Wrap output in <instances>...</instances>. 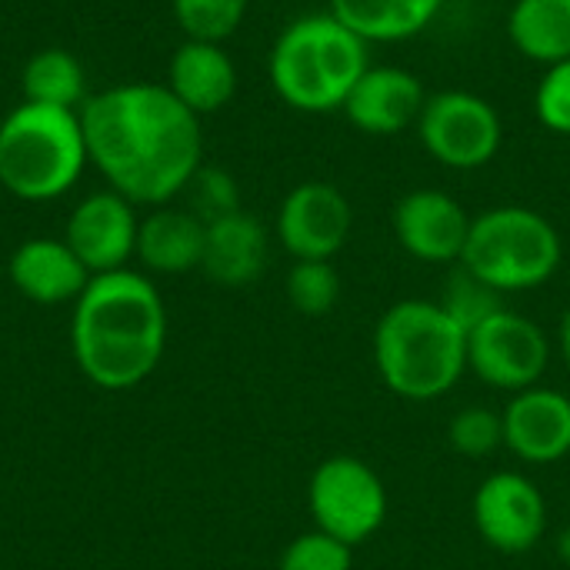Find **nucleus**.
Masks as SVG:
<instances>
[{
  "label": "nucleus",
  "instance_id": "obj_1",
  "mask_svg": "<svg viewBox=\"0 0 570 570\" xmlns=\"http://www.w3.org/2000/svg\"><path fill=\"white\" fill-rule=\"evenodd\" d=\"M80 127L90 164L137 207L170 204L204 167L200 117L167 83L107 87L83 100Z\"/></svg>",
  "mask_w": 570,
  "mask_h": 570
},
{
  "label": "nucleus",
  "instance_id": "obj_2",
  "mask_svg": "<svg viewBox=\"0 0 570 570\" xmlns=\"http://www.w3.org/2000/svg\"><path fill=\"white\" fill-rule=\"evenodd\" d=\"M167 307L157 284L130 267L94 274L73 301L70 351L80 374L110 394L140 387L164 361Z\"/></svg>",
  "mask_w": 570,
  "mask_h": 570
},
{
  "label": "nucleus",
  "instance_id": "obj_3",
  "mask_svg": "<svg viewBox=\"0 0 570 570\" xmlns=\"http://www.w3.org/2000/svg\"><path fill=\"white\" fill-rule=\"evenodd\" d=\"M371 354L391 394L428 404L451 394L468 374V331L438 301L407 297L377 317Z\"/></svg>",
  "mask_w": 570,
  "mask_h": 570
},
{
  "label": "nucleus",
  "instance_id": "obj_4",
  "mask_svg": "<svg viewBox=\"0 0 570 570\" xmlns=\"http://www.w3.org/2000/svg\"><path fill=\"white\" fill-rule=\"evenodd\" d=\"M371 67V43L331 10L294 17L274 40L267 77L274 94L297 114H337Z\"/></svg>",
  "mask_w": 570,
  "mask_h": 570
},
{
  "label": "nucleus",
  "instance_id": "obj_5",
  "mask_svg": "<svg viewBox=\"0 0 570 570\" xmlns=\"http://www.w3.org/2000/svg\"><path fill=\"white\" fill-rule=\"evenodd\" d=\"M87 157L80 110L17 104L0 120V187L27 204L73 190Z\"/></svg>",
  "mask_w": 570,
  "mask_h": 570
},
{
  "label": "nucleus",
  "instance_id": "obj_6",
  "mask_svg": "<svg viewBox=\"0 0 570 570\" xmlns=\"http://www.w3.org/2000/svg\"><path fill=\"white\" fill-rule=\"evenodd\" d=\"M564 261V240L551 217L524 204H501L471 220L461 267L498 294L544 287Z\"/></svg>",
  "mask_w": 570,
  "mask_h": 570
},
{
  "label": "nucleus",
  "instance_id": "obj_7",
  "mask_svg": "<svg viewBox=\"0 0 570 570\" xmlns=\"http://www.w3.org/2000/svg\"><path fill=\"white\" fill-rule=\"evenodd\" d=\"M307 508L317 531L344 541L347 548H361L387 521V488L367 461L334 454L314 468Z\"/></svg>",
  "mask_w": 570,
  "mask_h": 570
},
{
  "label": "nucleus",
  "instance_id": "obj_8",
  "mask_svg": "<svg viewBox=\"0 0 570 570\" xmlns=\"http://www.w3.org/2000/svg\"><path fill=\"white\" fill-rule=\"evenodd\" d=\"M414 130L434 164L464 174L488 167L504 144V120L498 107L488 97L461 87L428 94Z\"/></svg>",
  "mask_w": 570,
  "mask_h": 570
},
{
  "label": "nucleus",
  "instance_id": "obj_9",
  "mask_svg": "<svg viewBox=\"0 0 570 570\" xmlns=\"http://www.w3.org/2000/svg\"><path fill=\"white\" fill-rule=\"evenodd\" d=\"M551 367V341L538 321L501 307L468 331V371L504 394L538 387Z\"/></svg>",
  "mask_w": 570,
  "mask_h": 570
},
{
  "label": "nucleus",
  "instance_id": "obj_10",
  "mask_svg": "<svg viewBox=\"0 0 570 570\" xmlns=\"http://www.w3.org/2000/svg\"><path fill=\"white\" fill-rule=\"evenodd\" d=\"M481 541L498 554H531L548 534V498L521 471L488 474L471 501Z\"/></svg>",
  "mask_w": 570,
  "mask_h": 570
},
{
  "label": "nucleus",
  "instance_id": "obj_11",
  "mask_svg": "<svg viewBox=\"0 0 570 570\" xmlns=\"http://www.w3.org/2000/svg\"><path fill=\"white\" fill-rule=\"evenodd\" d=\"M277 240L294 261H334L354 230V207L341 187L304 180L277 207Z\"/></svg>",
  "mask_w": 570,
  "mask_h": 570
},
{
  "label": "nucleus",
  "instance_id": "obj_12",
  "mask_svg": "<svg viewBox=\"0 0 570 570\" xmlns=\"http://www.w3.org/2000/svg\"><path fill=\"white\" fill-rule=\"evenodd\" d=\"M471 220L464 204L438 187L407 190L391 214L401 250L421 264H461Z\"/></svg>",
  "mask_w": 570,
  "mask_h": 570
},
{
  "label": "nucleus",
  "instance_id": "obj_13",
  "mask_svg": "<svg viewBox=\"0 0 570 570\" xmlns=\"http://www.w3.org/2000/svg\"><path fill=\"white\" fill-rule=\"evenodd\" d=\"M137 204L107 187L87 194L70 210L63 240L90 274H110L124 271L130 257H137Z\"/></svg>",
  "mask_w": 570,
  "mask_h": 570
},
{
  "label": "nucleus",
  "instance_id": "obj_14",
  "mask_svg": "<svg viewBox=\"0 0 570 570\" xmlns=\"http://www.w3.org/2000/svg\"><path fill=\"white\" fill-rule=\"evenodd\" d=\"M428 90L421 77L401 63H371L344 104V117L367 137H401L417 127Z\"/></svg>",
  "mask_w": 570,
  "mask_h": 570
},
{
  "label": "nucleus",
  "instance_id": "obj_15",
  "mask_svg": "<svg viewBox=\"0 0 570 570\" xmlns=\"http://www.w3.org/2000/svg\"><path fill=\"white\" fill-rule=\"evenodd\" d=\"M504 448L534 468L558 464L570 454V397L558 387H528L511 394L501 411Z\"/></svg>",
  "mask_w": 570,
  "mask_h": 570
},
{
  "label": "nucleus",
  "instance_id": "obj_16",
  "mask_svg": "<svg viewBox=\"0 0 570 570\" xmlns=\"http://www.w3.org/2000/svg\"><path fill=\"white\" fill-rule=\"evenodd\" d=\"M7 277L20 297L40 307H57L73 304L94 274L80 264L63 237H30L10 254Z\"/></svg>",
  "mask_w": 570,
  "mask_h": 570
},
{
  "label": "nucleus",
  "instance_id": "obj_17",
  "mask_svg": "<svg viewBox=\"0 0 570 570\" xmlns=\"http://www.w3.org/2000/svg\"><path fill=\"white\" fill-rule=\"evenodd\" d=\"M167 90L197 117L217 114L237 94V63L224 43L184 40L167 63Z\"/></svg>",
  "mask_w": 570,
  "mask_h": 570
},
{
  "label": "nucleus",
  "instance_id": "obj_18",
  "mask_svg": "<svg viewBox=\"0 0 570 570\" xmlns=\"http://www.w3.org/2000/svg\"><path fill=\"white\" fill-rule=\"evenodd\" d=\"M267 254H271V237L264 224L254 214L237 210L207 224L200 271L220 287H247L264 274Z\"/></svg>",
  "mask_w": 570,
  "mask_h": 570
},
{
  "label": "nucleus",
  "instance_id": "obj_19",
  "mask_svg": "<svg viewBox=\"0 0 570 570\" xmlns=\"http://www.w3.org/2000/svg\"><path fill=\"white\" fill-rule=\"evenodd\" d=\"M207 224L187 207H154L137 230V261L150 274L200 271Z\"/></svg>",
  "mask_w": 570,
  "mask_h": 570
},
{
  "label": "nucleus",
  "instance_id": "obj_20",
  "mask_svg": "<svg viewBox=\"0 0 570 570\" xmlns=\"http://www.w3.org/2000/svg\"><path fill=\"white\" fill-rule=\"evenodd\" d=\"M327 10L367 43H404L438 20L444 0H327Z\"/></svg>",
  "mask_w": 570,
  "mask_h": 570
},
{
  "label": "nucleus",
  "instance_id": "obj_21",
  "mask_svg": "<svg viewBox=\"0 0 570 570\" xmlns=\"http://www.w3.org/2000/svg\"><path fill=\"white\" fill-rule=\"evenodd\" d=\"M508 40L541 67L568 60L570 0H514L508 10Z\"/></svg>",
  "mask_w": 570,
  "mask_h": 570
},
{
  "label": "nucleus",
  "instance_id": "obj_22",
  "mask_svg": "<svg viewBox=\"0 0 570 570\" xmlns=\"http://www.w3.org/2000/svg\"><path fill=\"white\" fill-rule=\"evenodd\" d=\"M20 90L27 104H43V107H63V110H80L87 100V77L83 63L63 50V47H47L37 50L20 73Z\"/></svg>",
  "mask_w": 570,
  "mask_h": 570
},
{
  "label": "nucleus",
  "instance_id": "obj_23",
  "mask_svg": "<svg viewBox=\"0 0 570 570\" xmlns=\"http://www.w3.org/2000/svg\"><path fill=\"white\" fill-rule=\"evenodd\" d=\"M287 301L304 317H324L341 301V274L334 261H294L287 271Z\"/></svg>",
  "mask_w": 570,
  "mask_h": 570
},
{
  "label": "nucleus",
  "instance_id": "obj_24",
  "mask_svg": "<svg viewBox=\"0 0 570 570\" xmlns=\"http://www.w3.org/2000/svg\"><path fill=\"white\" fill-rule=\"evenodd\" d=\"M170 7L187 40L224 43L244 23L250 0H170Z\"/></svg>",
  "mask_w": 570,
  "mask_h": 570
},
{
  "label": "nucleus",
  "instance_id": "obj_25",
  "mask_svg": "<svg viewBox=\"0 0 570 570\" xmlns=\"http://www.w3.org/2000/svg\"><path fill=\"white\" fill-rule=\"evenodd\" d=\"M448 444L454 454L481 461L491 458L504 448V421L498 411L484 407V404H471L464 411H458L448 424Z\"/></svg>",
  "mask_w": 570,
  "mask_h": 570
},
{
  "label": "nucleus",
  "instance_id": "obj_26",
  "mask_svg": "<svg viewBox=\"0 0 570 570\" xmlns=\"http://www.w3.org/2000/svg\"><path fill=\"white\" fill-rule=\"evenodd\" d=\"M464 331H474L481 321H488L491 314H498L504 304V294H498L494 287H488L484 281H478L471 271H464L458 264V271L451 274V281L444 284V294L438 301Z\"/></svg>",
  "mask_w": 570,
  "mask_h": 570
},
{
  "label": "nucleus",
  "instance_id": "obj_27",
  "mask_svg": "<svg viewBox=\"0 0 570 570\" xmlns=\"http://www.w3.org/2000/svg\"><path fill=\"white\" fill-rule=\"evenodd\" d=\"M187 210L197 214L204 224H214L227 214H237L240 210V190H237V180L220 170V167H200L190 184H187Z\"/></svg>",
  "mask_w": 570,
  "mask_h": 570
},
{
  "label": "nucleus",
  "instance_id": "obj_28",
  "mask_svg": "<svg viewBox=\"0 0 570 570\" xmlns=\"http://www.w3.org/2000/svg\"><path fill=\"white\" fill-rule=\"evenodd\" d=\"M354 568V548H347L344 541L324 534V531H307V534H297L281 561L277 570H351Z\"/></svg>",
  "mask_w": 570,
  "mask_h": 570
},
{
  "label": "nucleus",
  "instance_id": "obj_29",
  "mask_svg": "<svg viewBox=\"0 0 570 570\" xmlns=\"http://www.w3.org/2000/svg\"><path fill=\"white\" fill-rule=\"evenodd\" d=\"M534 117L548 134L570 137V57L544 67L534 87Z\"/></svg>",
  "mask_w": 570,
  "mask_h": 570
},
{
  "label": "nucleus",
  "instance_id": "obj_30",
  "mask_svg": "<svg viewBox=\"0 0 570 570\" xmlns=\"http://www.w3.org/2000/svg\"><path fill=\"white\" fill-rule=\"evenodd\" d=\"M558 351H561V357H564V364H568L570 371V307L564 311L561 327H558Z\"/></svg>",
  "mask_w": 570,
  "mask_h": 570
},
{
  "label": "nucleus",
  "instance_id": "obj_31",
  "mask_svg": "<svg viewBox=\"0 0 570 570\" xmlns=\"http://www.w3.org/2000/svg\"><path fill=\"white\" fill-rule=\"evenodd\" d=\"M558 558H561V561L570 568V528L561 534V538H558Z\"/></svg>",
  "mask_w": 570,
  "mask_h": 570
}]
</instances>
